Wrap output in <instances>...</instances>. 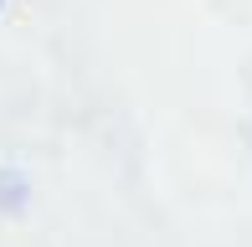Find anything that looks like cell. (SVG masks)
Masks as SVG:
<instances>
[{"label":"cell","mask_w":252,"mask_h":247,"mask_svg":"<svg viewBox=\"0 0 252 247\" xmlns=\"http://www.w3.org/2000/svg\"><path fill=\"white\" fill-rule=\"evenodd\" d=\"M0 5H5V0H0Z\"/></svg>","instance_id":"cell-1"}]
</instances>
